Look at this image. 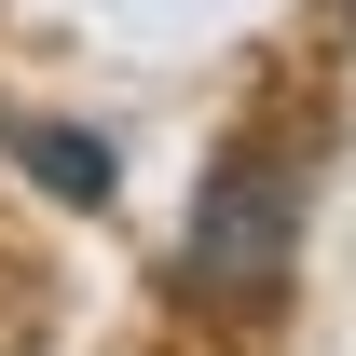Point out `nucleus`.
<instances>
[{"instance_id":"f257e3e1","label":"nucleus","mask_w":356,"mask_h":356,"mask_svg":"<svg viewBox=\"0 0 356 356\" xmlns=\"http://www.w3.org/2000/svg\"><path fill=\"white\" fill-rule=\"evenodd\" d=\"M288 247H302V165L288 151H220L206 206H192V288L206 302H274L288 288Z\"/></svg>"},{"instance_id":"f03ea898","label":"nucleus","mask_w":356,"mask_h":356,"mask_svg":"<svg viewBox=\"0 0 356 356\" xmlns=\"http://www.w3.org/2000/svg\"><path fill=\"white\" fill-rule=\"evenodd\" d=\"M0 151L42 178L55 206H110V151H96V137H69V124H0Z\"/></svg>"}]
</instances>
